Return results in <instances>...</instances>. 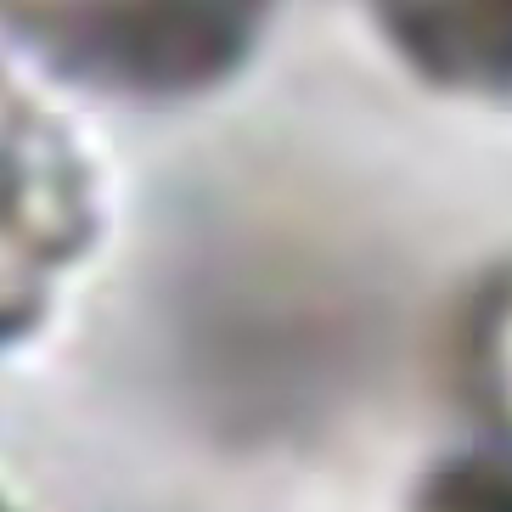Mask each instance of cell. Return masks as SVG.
I'll return each instance as SVG.
<instances>
[{
  "label": "cell",
  "instance_id": "6da1fadb",
  "mask_svg": "<svg viewBox=\"0 0 512 512\" xmlns=\"http://www.w3.org/2000/svg\"><path fill=\"white\" fill-rule=\"evenodd\" d=\"M62 57L119 79H186L242 40L254 0H0Z\"/></svg>",
  "mask_w": 512,
  "mask_h": 512
}]
</instances>
